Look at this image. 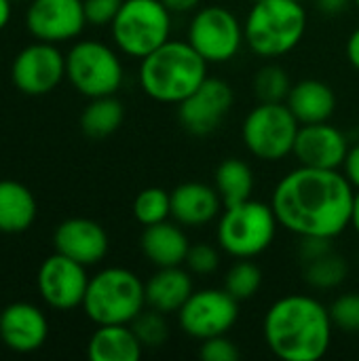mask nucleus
<instances>
[{"label":"nucleus","instance_id":"obj_23","mask_svg":"<svg viewBox=\"0 0 359 361\" xmlns=\"http://www.w3.org/2000/svg\"><path fill=\"white\" fill-rule=\"evenodd\" d=\"M144 345L129 324L97 326L87 345V357L91 361H138Z\"/></svg>","mask_w":359,"mask_h":361},{"label":"nucleus","instance_id":"obj_10","mask_svg":"<svg viewBox=\"0 0 359 361\" xmlns=\"http://www.w3.org/2000/svg\"><path fill=\"white\" fill-rule=\"evenodd\" d=\"M186 40L207 63H224L239 53L245 34L243 23L233 11L220 4H209L195 11Z\"/></svg>","mask_w":359,"mask_h":361},{"label":"nucleus","instance_id":"obj_24","mask_svg":"<svg viewBox=\"0 0 359 361\" xmlns=\"http://www.w3.org/2000/svg\"><path fill=\"white\" fill-rule=\"evenodd\" d=\"M36 220V199L32 190L15 180H0V233L17 235Z\"/></svg>","mask_w":359,"mask_h":361},{"label":"nucleus","instance_id":"obj_37","mask_svg":"<svg viewBox=\"0 0 359 361\" xmlns=\"http://www.w3.org/2000/svg\"><path fill=\"white\" fill-rule=\"evenodd\" d=\"M343 173L351 182V186L359 190V144L349 146V152H347L345 163H343Z\"/></svg>","mask_w":359,"mask_h":361},{"label":"nucleus","instance_id":"obj_25","mask_svg":"<svg viewBox=\"0 0 359 361\" xmlns=\"http://www.w3.org/2000/svg\"><path fill=\"white\" fill-rule=\"evenodd\" d=\"M214 186L222 197L224 207L226 205H235V203H243L248 199H252L254 192V171L252 167L241 161V159H224L214 173Z\"/></svg>","mask_w":359,"mask_h":361},{"label":"nucleus","instance_id":"obj_41","mask_svg":"<svg viewBox=\"0 0 359 361\" xmlns=\"http://www.w3.org/2000/svg\"><path fill=\"white\" fill-rule=\"evenodd\" d=\"M11 2L13 0H0V30H4L11 19Z\"/></svg>","mask_w":359,"mask_h":361},{"label":"nucleus","instance_id":"obj_42","mask_svg":"<svg viewBox=\"0 0 359 361\" xmlns=\"http://www.w3.org/2000/svg\"><path fill=\"white\" fill-rule=\"evenodd\" d=\"M351 226L359 235V190H355V201H353V214H351Z\"/></svg>","mask_w":359,"mask_h":361},{"label":"nucleus","instance_id":"obj_40","mask_svg":"<svg viewBox=\"0 0 359 361\" xmlns=\"http://www.w3.org/2000/svg\"><path fill=\"white\" fill-rule=\"evenodd\" d=\"M347 59L359 72V27H355L347 38Z\"/></svg>","mask_w":359,"mask_h":361},{"label":"nucleus","instance_id":"obj_31","mask_svg":"<svg viewBox=\"0 0 359 361\" xmlns=\"http://www.w3.org/2000/svg\"><path fill=\"white\" fill-rule=\"evenodd\" d=\"M167 315L154 311V309H144L129 326L138 334L140 343L144 349H159L167 343L169 338V326H167Z\"/></svg>","mask_w":359,"mask_h":361},{"label":"nucleus","instance_id":"obj_9","mask_svg":"<svg viewBox=\"0 0 359 361\" xmlns=\"http://www.w3.org/2000/svg\"><path fill=\"white\" fill-rule=\"evenodd\" d=\"M66 78L85 97L114 95L123 85V63L99 40H80L66 55Z\"/></svg>","mask_w":359,"mask_h":361},{"label":"nucleus","instance_id":"obj_15","mask_svg":"<svg viewBox=\"0 0 359 361\" xmlns=\"http://www.w3.org/2000/svg\"><path fill=\"white\" fill-rule=\"evenodd\" d=\"M30 34L44 42H63L76 38L85 25L83 0H32L25 11Z\"/></svg>","mask_w":359,"mask_h":361},{"label":"nucleus","instance_id":"obj_4","mask_svg":"<svg viewBox=\"0 0 359 361\" xmlns=\"http://www.w3.org/2000/svg\"><path fill=\"white\" fill-rule=\"evenodd\" d=\"M307 32V8L298 0L254 2L245 21V44L260 57H281L294 51Z\"/></svg>","mask_w":359,"mask_h":361},{"label":"nucleus","instance_id":"obj_3","mask_svg":"<svg viewBox=\"0 0 359 361\" xmlns=\"http://www.w3.org/2000/svg\"><path fill=\"white\" fill-rule=\"evenodd\" d=\"M140 87L159 104H180L209 76V63L188 40H167L140 59Z\"/></svg>","mask_w":359,"mask_h":361},{"label":"nucleus","instance_id":"obj_33","mask_svg":"<svg viewBox=\"0 0 359 361\" xmlns=\"http://www.w3.org/2000/svg\"><path fill=\"white\" fill-rule=\"evenodd\" d=\"M184 267L195 273V275H212L218 267H220V254L214 245L209 243H197L190 245L188 256Z\"/></svg>","mask_w":359,"mask_h":361},{"label":"nucleus","instance_id":"obj_18","mask_svg":"<svg viewBox=\"0 0 359 361\" xmlns=\"http://www.w3.org/2000/svg\"><path fill=\"white\" fill-rule=\"evenodd\" d=\"M49 336L44 313L30 302H13L0 313V341L15 353L38 351Z\"/></svg>","mask_w":359,"mask_h":361},{"label":"nucleus","instance_id":"obj_36","mask_svg":"<svg viewBox=\"0 0 359 361\" xmlns=\"http://www.w3.org/2000/svg\"><path fill=\"white\" fill-rule=\"evenodd\" d=\"M332 239H326V237H300V243H298V258L303 264L332 252Z\"/></svg>","mask_w":359,"mask_h":361},{"label":"nucleus","instance_id":"obj_22","mask_svg":"<svg viewBox=\"0 0 359 361\" xmlns=\"http://www.w3.org/2000/svg\"><path fill=\"white\" fill-rule=\"evenodd\" d=\"M286 104L290 106L300 125L326 123L336 110V95L328 82L317 78H305L292 85Z\"/></svg>","mask_w":359,"mask_h":361},{"label":"nucleus","instance_id":"obj_2","mask_svg":"<svg viewBox=\"0 0 359 361\" xmlns=\"http://www.w3.org/2000/svg\"><path fill=\"white\" fill-rule=\"evenodd\" d=\"M332 332L330 309L307 294L281 296L262 322L269 351L284 361H320L332 345Z\"/></svg>","mask_w":359,"mask_h":361},{"label":"nucleus","instance_id":"obj_8","mask_svg":"<svg viewBox=\"0 0 359 361\" xmlns=\"http://www.w3.org/2000/svg\"><path fill=\"white\" fill-rule=\"evenodd\" d=\"M300 123L286 102H258L243 121V144L260 161H281L294 152Z\"/></svg>","mask_w":359,"mask_h":361},{"label":"nucleus","instance_id":"obj_19","mask_svg":"<svg viewBox=\"0 0 359 361\" xmlns=\"http://www.w3.org/2000/svg\"><path fill=\"white\" fill-rule=\"evenodd\" d=\"M222 197L216 186L203 182H184L171 190V218L188 228L209 224L222 214Z\"/></svg>","mask_w":359,"mask_h":361},{"label":"nucleus","instance_id":"obj_7","mask_svg":"<svg viewBox=\"0 0 359 361\" xmlns=\"http://www.w3.org/2000/svg\"><path fill=\"white\" fill-rule=\"evenodd\" d=\"M171 11L161 0H125L110 23L121 53L144 59L171 38Z\"/></svg>","mask_w":359,"mask_h":361},{"label":"nucleus","instance_id":"obj_6","mask_svg":"<svg viewBox=\"0 0 359 361\" xmlns=\"http://www.w3.org/2000/svg\"><path fill=\"white\" fill-rule=\"evenodd\" d=\"M279 228V220L269 203L248 199L226 205L218 218L216 241L220 250L237 260L256 258L271 247Z\"/></svg>","mask_w":359,"mask_h":361},{"label":"nucleus","instance_id":"obj_12","mask_svg":"<svg viewBox=\"0 0 359 361\" xmlns=\"http://www.w3.org/2000/svg\"><path fill=\"white\" fill-rule=\"evenodd\" d=\"M66 76V55L53 44L38 40L17 53L11 66L13 85L25 95H47Z\"/></svg>","mask_w":359,"mask_h":361},{"label":"nucleus","instance_id":"obj_20","mask_svg":"<svg viewBox=\"0 0 359 361\" xmlns=\"http://www.w3.org/2000/svg\"><path fill=\"white\" fill-rule=\"evenodd\" d=\"M140 247L146 260L154 264L157 269L184 267L188 250H190V241L182 224H178L176 220L174 222L165 220L159 224L144 226Z\"/></svg>","mask_w":359,"mask_h":361},{"label":"nucleus","instance_id":"obj_34","mask_svg":"<svg viewBox=\"0 0 359 361\" xmlns=\"http://www.w3.org/2000/svg\"><path fill=\"white\" fill-rule=\"evenodd\" d=\"M199 357L205 361H237L241 357V353L226 334H220V336L201 341Z\"/></svg>","mask_w":359,"mask_h":361},{"label":"nucleus","instance_id":"obj_30","mask_svg":"<svg viewBox=\"0 0 359 361\" xmlns=\"http://www.w3.org/2000/svg\"><path fill=\"white\" fill-rule=\"evenodd\" d=\"M290 89V76L277 63L262 66L254 76V95L258 102H286Z\"/></svg>","mask_w":359,"mask_h":361},{"label":"nucleus","instance_id":"obj_43","mask_svg":"<svg viewBox=\"0 0 359 361\" xmlns=\"http://www.w3.org/2000/svg\"><path fill=\"white\" fill-rule=\"evenodd\" d=\"M353 4H355V6H358V8H359V0H353Z\"/></svg>","mask_w":359,"mask_h":361},{"label":"nucleus","instance_id":"obj_21","mask_svg":"<svg viewBox=\"0 0 359 361\" xmlns=\"http://www.w3.org/2000/svg\"><path fill=\"white\" fill-rule=\"evenodd\" d=\"M146 307L163 315L178 313L195 292L190 271L184 267H163L146 283Z\"/></svg>","mask_w":359,"mask_h":361},{"label":"nucleus","instance_id":"obj_27","mask_svg":"<svg viewBox=\"0 0 359 361\" xmlns=\"http://www.w3.org/2000/svg\"><path fill=\"white\" fill-rule=\"evenodd\" d=\"M303 267H305L303 277L307 286H311L313 290H334L347 279V273H349L347 260L339 256L334 250Z\"/></svg>","mask_w":359,"mask_h":361},{"label":"nucleus","instance_id":"obj_26","mask_svg":"<svg viewBox=\"0 0 359 361\" xmlns=\"http://www.w3.org/2000/svg\"><path fill=\"white\" fill-rule=\"evenodd\" d=\"M125 118V108L114 95L91 97L80 114V129L85 135L99 140L112 135Z\"/></svg>","mask_w":359,"mask_h":361},{"label":"nucleus","instance_id":"obj_38","mask_svg":"<svg viewBox=\"0 0 359 361\" xmlns=\"http://www.w3.org/2000/svg\"><path fill=\"white\" fill-rule=\"evenodd\" d=\"M353 0H315L317 8L326 15H341L349 8Z\"/></svg>","mask_w":359,"mask_h":361},{"label":"nucleus","instance_id":"obj_35","mask_svg":"<svg viewBox=\"0 0 359 361\" xmlns=\"http://www.w3.org/2000/svg\"><path fill=\"white\" fill-rule=\"evenodd\" d=\"M125 0H83L87 23L91 25H110L123 6Z\"/></svg>","mask_w":359,"mask_h":361},{"label":"nucleus","instance_id":"obj_32","mask_svg":"<svg viewBox=\"0 0 359 361\" xmlns=\"http://www.w3.org/2000/svg\"><path fill=\"white\" fill-rule=\"evenodd\" d=\"M334 328L347 334H359V292H347L339 296L330 307Z\"/></svg>","mask_w":359,"mask_h":361},{"label":"nucleus","instance_id":"obj_29","mask_svg":"<svg viewBox=\"0 0 359 361\" xmlns=\"http://www.w3.org/2000/svg\"><path fill=\"white\" fill-rule=\"evenodd\" d=\"M171 216V192L159 186L144 188L133 201V218L142 226L159 224Z\"/></svg>","mask_w":359,"mask_h":361},{"label":"nucleus","instance_id":"obj_16","mask_svg":"<svg viewBox=\"0 0 359 361\" xmlns=\"http://www.w3.org/2000/svg\"><path fill=\"white\" fill-rule=\"evenodd\" d=\"M347 152H349L347 135L339 127L326 121V123L300 125L292 154L305 167L343 169Z\"/></svg>","mask_w":359,"mask_h":361},{"label":"nucleus","instance_id":"obj_17","mask_svg":"<svg viewBox=\"0 0 359 361\" xmlns=\"http://www.w3.org/2000/svg\"><path fill=\"white\" fill-rule=\"evenodd\" d=\"M55 252L85 264L93 267L102 262L108 254V235L104 226L89 218H68L53 233Z\"/></svg>","mask_w":359,"mask_h":361},{"label":"nucleus","instance_id":"obj_11","mask_svg":"<svg viewBox=\"0 0 359 361\" xmlns=\"http://www.w3.org/2000/svg\"><path fill=\"white\" fill-rule=\"evenodd\" d=\"M176 315L182 332L201 343L231 332L239 319V300L224 288H203L195 290Z\"/></svg>","mask_w":359,"mask_h":361},{"label":"nucleus","instance_id":"obj_5","mask_svg":"<svg viewBox=\"0 0 359 361\" xmlns=\"http://www.w3.org/2000/svg\"><path fill=\"white\" fill-rule=\"evenodd\" d=\"M144 309L146 288L133 271L110 267L89 279L83 311L95 326L131 324Z\"/></svg>","mask_w":359,"mask_h":361},{"label":"nucleus","instance_id":"obj_14","mask_svg":"<svg viewBox=\"0 0 359 361\" xmlns=\"http://www.w3.org/2000/svg\"><path fill=\"white\" fill-rule=\"evenodd\" d=\"M36 286L40 298L51 309L72 311L76 307H83L89 286L87 267L55 252L40 264Z\"/></svg>","mask_w":359,"mask_h":361},{"label":"nucleus","instance_id":"obj_44","mask_svg":"<svg viewBox=\"0 0 359 361\" xmlns=\"http://www.w3.org/2000/svg\"><path fill=\"white\" fill-rule=\"evenodd\" d=\"M250 2H252V4H254V2H260V0H250Z\"/></svg>","mask_w":359,"mask_h":361},{"label":"nucleus","instance_id":"obj_39","mask_svg":"<svg viewBox=\"0 0 359 361\" xmlns=\"http://www.w3.org/2000/svg\"><path fill=\"white\" fill-rule=\"evenodd\" d=\"M171 13H193L199 8L201 0H161Z\"/></svg>","mask_w":359,"mask_h":361},{"label":"nucleus","instance_id":"obj_1","mask_svg":"<svg viewBox=\"0 0 359 361\" xmlns=\"http://www.w3.org/2000/svg\"><path fill=\"white\" fill-rule=\"evenodd\" d=\"M355 188L341 169L305 167L284 176L271 199L279 226L298 237L336 239L351 226Z\"/></svg>","mask_w":359,"mask_h":361},{"label":"nucleus","instance_id":"obj_45","mask_svg":"<svg viewBox=\"0 0 359 361\" xmlns=\"http://www.w3.org/2000/svg\"><path fill=\"white\" fill-rule=\"evenodd\" d=\"M298 2H305V0H298Z\"/></svg>","mask_w":359,"mask_h":361},{"label":"nucleus","instance_id":"obj_28","mask_svg":"<svg viewBox=\"0 0 359 361\" xmlns=\"http://www.w3.org/2000/svg\"><path fill=\"white\" fill-rule=\"evenodd\" d=\"M260 286H262V271L256 262H252V258L237 260L224 277V290L239 302L254 298Z\"/></svg>","mask_w":359,"mask_h":361},{"label":"nucleus","instance_id":"obj_13","mask_svg":"<svg viewBox=\"0 0 359 361\" xmlns=\"http://www.w3.org/2000/svg\"><path fill=\"white\" fill-rule=\"evenodd\" d=\"M233 102V87L222 78L207 76L199 89L178 104V121L193 135H209L224 123Z\"/></svg>","mask_w":359,"mask_h":361}]
</instances>
